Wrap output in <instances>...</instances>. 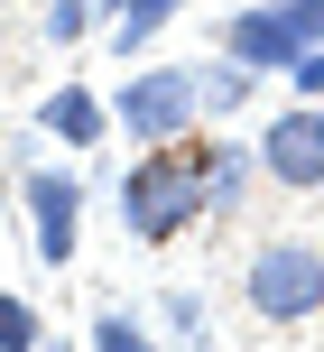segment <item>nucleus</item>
I'll return each instance as SVG.
<instances>
[{
  "label": "nucleus",
  "mask_w": 324,
  "mask_h": 352,
  "mask_svg": "<svg viewBox=\"0 0 324 352\" xmlns=\"http://www.w3.org/2000/svg\"><path fill=\"white\" fill-rule=\"evenodd\" d=\"M195 213H213L204 204V140H176V148H139V167L121 176V223H130V241H148V250H167Z\"/></svg>",
  "instance_id": "1"
},
{
  "label": "nucleus",
  "mask_w": 324,
  "mask_h": 352,
  "mask_svg": "<svg viewBox=\"0 0 324 352\" xmlns=\"http://www.w3.org/2000/svg\"><path fill=\"white\" fill-rule=\"evenodd\" d=\"M241 297H251V316H269V324H306L324 306V250L297 241V232H269V241L251 250V269H241Z\"/></svg>",
  "instance_id": "2"
},
{
  "label": "nucleus",
  "mask_w": 324,
  "mask_h": 352,
  "mask_svg": "<svg viewBox=\"0 0 324 352\" xmlns=\"http://www.w3.org/2000/svg\"><path fill=\"white\" fill-rule=\"evenodd\" d=\"M111 121H121L139 148H176V140H195V121H204V102H195V65H139V74L121 84V102H111Z\"/></svg>",
  "instance_id": "3"
},
{
  "label": "nucleus",
  "mask_w": 324,
  "mask_h": 352,
  "mask_svg": "<svg viewBox=\"0 0 324 352\" xmlns=\"http://www.w3.org/2000/svg\"><path fill=\"white\" fill-rule=\"evenodd\" d=\"M19 204H28V223H37V260L74 269V250H84V176L74 167H28L19 176Z\"/></svg>",
  "instance_id": "4"
},
{
  "label": "nucleus",
  "mask_w": 324,
  "mask_h": 352,
  "mask_svg": "<svg viewBox=\"0 0 324 352\" xmlns=\"http://www.w3.org/2000/svg\"><path fill=\"white\" fill-rule=\"evenodd\" d=\"M259 176L288 195H315L324 186V102H297L259 130Z\"/></svg>",
  "instance_id": "5"
},
{
  "label": "nucleus",
  "mask_w": 324,
  "mask_h": 352,
  "mask_svg": "<svg viewBox=\"0 0 324 352\" xmlns=\"http://www.w3.org/2000/svg\"><path fill=\"white\" fill-rule=\"evenodd\" d=\"M222 56H241L251 74H288L297 56H306V37H297V19H288V0H241L232 19H222Z\"/></svg>",
  "instance_id": "6"
},
{
  "label": "nucleus",
  "mask_w": 324,
  "mask_h": 352,
  "mask_svg": "<svg viewBox=\"0 0 324 352\" xmlns=\"http://www.w3.org/2000/svg\"><path fill=\"white\" fill-rule=\"evenodd\" d=\"M37 130L65 140V148H93V140L111 130V102H102V93H84V84H56L47 102H37Z\"/></svg>",
  "instance_id": "7"
},
{
  "label": "nucleus",
  "mask_w": 324,
  "mask_h": 352,
  "mask_svg": "<svg viewBox=\"0 0 324 352\" xmlns=\"http://www.w3.org/2000/svg\"><path fill=\"white\" fill-rule=\"evenodd\" d=\"M251 176H259V148H241V140H204V204H213V213H232L241 195H251Z\"/></svg>",
  "instance_id": "8"
},
{
  "label": "nucleus",
  "mask_w": 324,
  "mask_h": 352,
  "mask_svg": "<svg viewBox=\"0 0 324 352\" xmlns=\"http://www.w3.org/2000/svg\"><path fill=\"white\" fill-rule=\"evenodd\" d=\"M102 10L121 19V28H111V47H121V56H148V37H158L185 0H102Z\"/></svg>",
  "instance_id": "9"
},
{
  "label": "nucleus",
  "mask_w": 324,
  "mask_h": 352,
  "mask_svg": "<svg viewBox=\"0 0 324 352\" xmlns=\"http://www.w3.org/2000/svg\"><path fill=\"white\" fill-rule=\"evenodd\" d=\"M251 93H259V74L241 65V56H213V65H195V102H204V111H241Z\"/></svg>",
  "instance_id": "10"
},
{
  "label": "nucleus",
  "mask_w": 324,
  "mask_h": 352,
  "mask_svg": "<svg viewBox=\"0 0 324 352\" xmlns=\"http://www.w3.org/2000/svg\"><path fill=\"white\" fill-rule=\"evenodd\" d=\"M93 28H102V0H47V19H37L47 47H84Z\"/></svg>",
  "instance_id": "11"
},
{
  "label": "nucleus",
  "mask_w": 324,
  "mask_h": 352,
  "mask_svg": "<svg viewBox=\"0 0 324 352\" xmlns=\"http://www.w3.org/2000/svg\"><path fill=\"white\" fill-rule=\"evenodd\" d=\"M0 352H47L37 306H28V297H10V287H0Z\"/></svg>",
  "instance_id": "12"
},
{
  "label": "nucleus",
  "mask_w": 324,
  "mask_h": 352,
  "mask_svg": "<svg viewBox=\"0 0 324 352\" xmlns=\"http://www.w3.org/2000/svg\"><path fill=\"white\" fill-rule=\"evenodd\" d=\"M93 352H158V334L130 316H93Z\"/></svg>",
  "instance_id": "13"
},
{
  "label": "nucleus",
  "mask_w": 324,
  "mask_h": 352,
  "mask_svg": "<svg viewBox=\"0 0 324 352\" xmlns=\"http://www.w3.org/2000/svg\"><path fill=\"white\" fill-rule=\"evenodd\" d=\"M158 316H167V334H176V343H204V306H195V297H167Z\"/></svg>",
  "instance_id": "14"
},
{
  "label": "nucleus",
  "mask_w": 324,
  "mask_h": 352,
  "mask_svg": "<svg viewBox=\"0 0 324 352\" xmlns=\"http://www.w3.org/2000/svg\"><path fill=\"white\" fill-rule=\"evenodd\" d=\"M288 74H297V102H324V47H306Z\"/></svg>",
  "instance_id": "15"
},
{
  "label": "nucleus",
  "mask_w": 324,
  "mask_h": 352,
  "mask_svg": "<svg viewBox=\"0 0 324 352\" xmlns=\"http://www.w3.org/2000/svg\"><path fill=\"white\" fill-rule=\"evenodd\" d=\"M288 19H297V37H306V47H324V0H288Z\"/></svg>",
  "instance_id": "16"
},
{
  "label": "nucleus",
  "mask_w": 324,
  "mask_h": 352,
  "mask_svg": "<svg viewBox=\"0 0 324 352\" xmlns=\"http://www.w3.org/2000/svg\"><path fill=\"white\" fill-rule=\"evenodd\" d=\"M47 352H65V343H47Z\"/></svg>",
  "instance_id": "17"
}]
</instances>
